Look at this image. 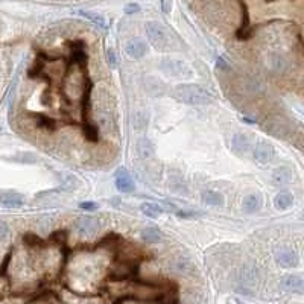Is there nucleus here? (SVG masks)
<instances>
[{"label":"nucleus","mask_w":304,"mask_h":304,"mask_svg":"<svg viewBox=\"0 0 304 304\" xmlns=\"http://www.w3.org/2000/svg\"><path fill=\"white\" fill-rule=\"evenodd\" d=\"M66 240H67V231L66 230H57L54 231L52 234H50V242H54V244H66Z\"/></svg>","instance_id":"nucleus-25"},{"label":"nucleus","mask_w":304,"mask_h":304,"mask_svg":"<svg viewBox=\"0 0 304 304\" xmlns=\"http://www.w3.org/2000/svg\"><path fill=\"white\" fill-rule=\"evenodd\" d=\"M173 96L180 102L192 107H202L211 102V96L204 87L196 84H180L173 88Z\"/></svg>","instance_id":"nucleus-1"},{"label":"nucleus","mask_w":304,"mask_h":304,"mask_svg":"<svg viewBox=\"0 0 304 304\" xmlns=\"http://www.w3.org/2000/svg\"><path fill=\"white\" fill-rule=\"evenodd\" d=\"M262 207V198L259 195H248L242 202V210L248 214L259 211Z\"/></svg>","instance_id":"nucleus-17"},{"label":"nucleus","mask_w":304,"mask_h":304,"mask_svg":"<svg viewBox=\"0 0 304 304\" xmlns=\"http://www.w3.org/2000/svg\"><path fill=\"white\" fill-rule=\"evenodd\" d=\"M135 151L140 158H149L154 155L155 152V148L154 145L151 143V140H148V138H140V140L137 142L135 145Z\"/></svg>","instance_id":"nucleus-16"},{"label":"nucleus","mask_w":304,"mask_h":304,"mask_svg":"<svg viewBox=\"0 0 304 304\" xmlns=\"http://www.w3.org/2000/svg\"><path fill=\"white\" fill-rule=\"evenodd\" d=\"M290 178H292V172H290V169L286 166H282L272 172V181L278 186L287 184L290 181Z\"/></svg>","instance_id":"nucleus-18"},{"label":"nucleus","mask_w":304,"mask_h":304,"mask_svg":"<svg viewBox=\"0 0 304 304\" xmlns=\"http://www.w3.org/2000/svg\"><path fill=\"white\" fill-rule=\"evenodd\" d=\"M123 11H125V14H135V12L140 11V6H138L137 3H128Z\"/></svg>","instance_id":"nucleus-28"},{"label":"nucleus","mask_w":304,"mask_h":304,"mask_svg":"<svg viewBox=\"0 0 304 304\" xmlns=\"http://www.w3.org/2000/svg\"><path fill=\"white\" fill-rule=\"evenodd\" d=\"M107 61H108V66L111 69H116L119 66V59H117V54L114 52L113 49H108L107 50Z\"/></svg>","instance_id":"nucleus-26"},{"label":"nucleus","mask_w":304,"mask_h":304,"mask_svg":"<svg viewBox=\"0 0 304 304\" xmlns=\"http://www.w3.org/2000/svg\"><path fill=\"white\" fill-rule=\"evenodd\" d=\"M277 263L283 268H295L298 265V254L294 249H282L277 252Z\"/></svg>","instance_id":"nucleus-10"},{"label":"nucleus","mask_w":304,"mask_h":304,"mask_svg":"<svg viewBox=\"0 0 304 304\" xmlns=\"http://www.w3.org/2000/svg\"><path fill=\"white\" fill-rule=\"evenodd\" d=\"M35 123H37L38 128L50 131V133L57 130V122L52 117L44 116V114H35Z\"/></svg>","instance_id":"nucleus-20"},{"label":"nucleus","mask_w":304,"mask_h":304,"mask_svg":"<svg viewBox=\"0 0 304 304\" xmlns=\"http://www.w3.org/2000/svg\"><path fill=\"white\" fill-rule=\"evenodd\" d=\"M92 90H93V82L90 79V76H85L84 88H82V97H81V117H82V123L90 120V117H88V111H90Z\"/></svg>","instance_id":"nucleus-6"},{"label":"nucleus","mask_w":304,"mask_h":304,"mask_svg":"<svg viewBox=\"0 0 304 304\" xmlns=\"http://www.w3.org/2000/svg\"><path fill=\"white\" fill-rule=\"evenodd\" d=\"M75 228H76V231H78L81 236L90 237V236H95L99 231L100 221L97 218H95V216L87 214V216H82V218H79L78 221L75 222Z\"/></svg>","instance_id":"nucleus-4"},{"label":"nucleus","mask_w":304,"mask_h":304,"mask_svg":"<svg viewBox=\"0 0 304 304\" xmlns=\"http://www.w3.org/2000/svg\"><path fill=\"white\" fill-rule=\"evenodd\" d=\"M114 183H116V187L117 190H120V192L123 193H131L134 192V189H135V184L131 178V175L126 172L125 169H119L116 172V176H114Z\"/></svg>","instance_id":"nucleus-8"},{"label":"nucleus","mask_w":304,"mask_h":304,"mask_svg":"<svg viewBox=\"0 0 304 304\" xmlns=\"http://www.w3.org/2000/svg\"><path fill=\"white\" fill-rule=\"evenodd\" d=\"M79 16H82L84 19L93 21L95 24H97V26L100 28H107V20L104 16L97 14V12H92V11H79Z\"/></svg>","instance_id":"nucleus-23"},{"label":"nucleus","mask_w":304,"mask_h":304,"mask_svg":"<svg viewBox=\"0 0 304 304\" xmlns=\"http://www.w3.org/2000/svg\"><path fill=\"white\" fill-rule=\"evenodd\" d=\"M142 239L148 244H158L161 240V233L154 227H148L142 231Z\"/></svg>","instance_id":"nucleus-22"},{"label":"nucleus","mask_w":304,"mask_h":304,"mask_svg":"<svg viewBox=\"0 0 304 304\" xmlns=\"http://www.w3.org/2000/svg\"><path fill=\"white\" fill-rule=\"evenodd\" d=\"M231 148L237 155H244L249 149V142L245 134H234L231 140Z\"/></svg>","instance_id":"nucleus-14"},{"label":"nucleus","mask_w":304,"mask_h":304,"mask_svg":"<svg viewBox=\"0 0 304 304\" xmlns=\"http://www.w3.org/2000/svg\"><path fill=\"white\" fill-rule=\"evenodd\" d=\"M0 206L5 209H20L24 206V198L17 192L0 193Z\"/></svg>","instance_id":"nucleus-9"},{"label":"nucleus","mask_w":304,"mask_h":304,"mask_svg":"<svg viewBox=\"0 0 304 304\" xmlns=\"http://www.w3.org/2000/svg\"><path fill=\"white\" fill-rule=\"evenodd\" d=\"M82 133H84V137L87 138L88 142H92V143L99 142V130L93 122H90V120L84 122L82 123Z\"/></svg>","instance_id":"nucleus-19"},{"label":"nucleus","mask_w":304,"mask_h":304,"mask_svg":"<svg viewBox=\"0 0 304 304\" xmlns=\"http://www.w3.org/2000/svg\"><path fill=\"white\" fill-rule=\"evenodd\" d=\"M145 32L149 43L154 46L155 49H163L168 44V34L164 31V28L157 21H148L145 24Z\"/></svg>","instance_id":"nucleus-3"},{"label":"nucleus","mask_w":304,"mask_h":304,"mask_svg":"<svg viewBox=\"0 0 304 304\" xmlns=\"http://www.w3.org/2000/svg\"><path fill=\"white\" fill-rule=\"evenodd\" d=\"M140 210H142V213L145 214V216H148L151 219H157L163 213V209L157 204H152V202H145V204H142Z\"/></svg>","instance_id":"nucleus-21"},{"label":"nucleus","mask_w":304,"mask_h":304,"mask_svg":"<svg viewBox=\"0 0 304 304\" xmlns=\"http://www.w3.org/2000/svg\"><path fill=\"white\" fill-rule=\"evenodd\" d=\"M303 219H304V213H303Z\"/></svg>","instance_id":"nucleus-33"},{"label":"nucleus","mask_w":304,"mask_h":304,"mask_svg":"<svg viewBox=\"0 0 304 304\" xmlns=\"http://www.w3.org/2000/svg\"><path fill=\"white\" fill-rule=\"evenodd\" d=\"M160 5H161V11L169 14L172 9V0H160Z\"/></svg>","instance_id":"nucleus-30"},{"label":"nucleus","mask_w":304,"mask_h":304,"mask_svg":"<svg viewBox=\"0 0 304 304\" xmlns=\"http://www.w3.org/2000/svg\"><path fill=\"white\" fill-rule=\"evenodd\" d=\"M160 67L161 70L166 73L171 78H190L193 75L192 69L187 64V62L176 59V58H163L160 61Z\"/></svg>","instance_id":"nucleus-2"},{"label":"nucleus","mask_w":304,"mask_h":304,"mask_svg":"<svg viewBox=\"0 0 304 304\" xmlns=\"http://www.w3.org/2000/svg\"><path fill=\"white\" fill-rule=\"evenodd\" d=\"M202 202H206L209 206H213V207H221L224 206V195L216 192V190H206V192H202Z\"/></svg>","instance_id":"nucleus-15"},{"label":"nucleus","mask_w":304,"mask_h":304,"mask_svg":"<svg viewBox=\"0 0 304 304\" xmlns=\"http://www.w3.org/2000/svg\"><path fill=\"white\" fill-rule=\"evenodd\" d=\"M218 67H224V70H227V69H228V66L225 64V61H224V59H221V58H218Z\"/></svg>","instance_id":"nucleus-32"},{"label":"nucleus","mask_w":304,"mask_h":304,"mask_svg":"<svg viewBox=\"0 0 304 304\" xmlns=\"http://www.w3.org/2000/svg\"><path fill=\"white\" fill-rule=\"evenodd\" d=\"M23 242L26 244L28 247H32V248H44L47 244L46 240H43L41 237H38L37 234H32V233H28L23 236Z\"/></svg>","instance_id":"nucleus-24"},{"label":"nucleus","mask_w":304,"mask_h":304,"mask_svg":"<svg viewBox=\"0 0 304 304\" xmlns=\"http://www.w3.org/2000/svg\"><path fill=\"white\" fill-rule=\"evenodd\" d=\"M252 157L260 164H268L274 158V148L272 145L266 142H259L256 143L254 149H252Z\"/></svg>","instance_id":"nucleus-7"},{"label":"nucleus","mask_w":304,"mask_h":304,"mask_svg":"<svg viewBox=\"0 0 304 304\" xmlns=\"http://www.w3.org/2000/svg\"><path fill=\"white\" fill-rule=\"evenodd\" d=\"M79 207H81L82 210L93 211V210H96V209H97V204H95L93 201H85V202H81V204H79Z\"/></svg>","instance_id":"nucleus-29"},{"label":"nucleus","mask_w":304,"mask_h":304,"mask_svg":"<svg viewBox=\"0 0 304 304\" xmlns=\"http://www.w3.org/2000/svg\"><path fill=\"white\" fill-rule=\"evenodd\" d=\"M176 216H178V218H183V219H193V218H198V213H195V211L176 210Z\"/></svg>","instance_id":"nucleus-27"},{"label":"nucleus","mask_w":304,"mask_h":304,"mask_svg":"<svg viewBox=\"0 0 304 304\" xmlns=\"http://www.w3.org/2000/svg\"><path fill=\"white\" fill-rule=\"evenodd\" d=\"M125 52L133 59H140L148 52V44L142 40V38H131L125 44Z\"/></svg>","instance_id":"nucleus-5"},{"label":"nucleus","mask_w":304,"mask_h":304,"mask_svg":"<svg viewBox=\"0 0 304 304\" xmlns=\"http://www.w3.org/2000/svg\"><path fill=\"white\" fill-rule=\"evenodd\" d=\"M292 204H294V196L290 192H286V190L277 193V196L274 198V206H275L277 210H280V211H285V210L290 209Z\"/></svg>","instance_id":"nucleus-12"},{"label":"nucleus","mask_w":304,"mask_h":304,"mask_svg":"<svg viewBox=\"0 0 304 304\" xmlns=\"http://www.w3.org/2000/svg\"><path fill=\"white\" fill-rule=\"evenodd\" d=\"M268 66L274 72H285L289 69V59L285 55L280 54H272L268 58Z\"/></svg>","instance_id":"nucleus-13"},{"label":"nucleus","mask_w":304,"mask_h":304,"mask_svg":"<svg viewBox=\"0 0 304 304\" xmlns=\"http://www.w3.org/2000/svg\"><path fill=\"white\" fill-rule=\"evenodd\" d=\"M8 234V225L0 221V239H5Z\"/></svg>","instance_id":"nucleus-31"},{"label":"nucleus","mask_w":304,"mask_h":304,"mask_svg":"<svg viewBox=\"0 0 304 304\" xmlns=\"http://www.w3.org/2000/svg\"><path fill=\"white\" fill-rule=\"evenodd\" d=\"M282 287L287 292L301 294L304 292V280L298 275H286L282 280Z\"/></svg>","instance_id":"nucleus-11"}]
</instances>
